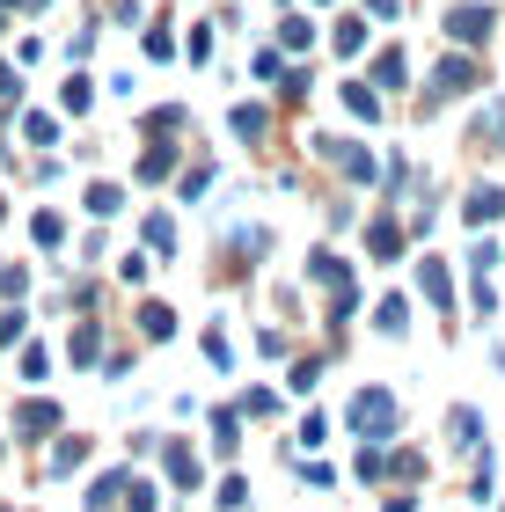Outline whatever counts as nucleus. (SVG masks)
Listing matches in <instances>:
<instances>
[{
  "instance_id": "7",
  "label": "nucleus",
  "mask_w": 505,
  "mask_h": 512,
  "mask_svg": "<svg viewBox=\"0 0 505 512\" xmlns=\"http://www.w3.org/2000/svg\"><path fill=\"white\" fill-rule=\"evenodd\" d=\"M498 213H505V183H476V191L462 198V220H476V227L498 220Z\"/></svg>"
},
{
  "instance_id": "16",
  "label": "nucleus",
  "mask_w": 505,
  "mask_h": 512,
  "mask_svg": "<svg viewBox=\"0 0 505 512\" xmlns=\"http://www.w3.org/2000/svg\"><path fill=\"white\" fill-rule=\"evenodd\" d=\"M344 103H352V110H359L366 125L381 118V96H374V88H366V81H344Z\"/></svg>"
},
{
  "instance_id": "9",
  "label": "nucleus",
  "mask_w": 505,
  "mask_h": 512,
  "mask_svg": "<svg viewBox=\"0 0 505 512\" xmlns=\"http://www.w3.org/2000/svg\"><path fill=\"white\" fill-rule=\"evenodd\" d=\"M374 330H381V337H403V330H410V300H403V293H381Z\"/></svg>"
},
{
  "instance_id": "17",
  "label": "nucleus",
  "mask_w": 505,
  "mask_h": 512,
  "mask_svg": "<svg viewBox=\"0 0 505 512\" xmlns=\"http://www.w3.org/2000/svg\"><path fill=\"white\" fill-rule=\"evenodd\" d=\"M205 366H220V374H227V366H235V344H227V330H220V322H213V330H205Z\"/></svg>"
},
{
  "instance_id": "27",
  "label": "nucleus",
  "mask_w": 505,
  "mask_h": 512,
  "mask_svg": "<svg viewBox=\"0 0 505 512\" xmlns=\"http://www.w3.org/2000/svg\"><path fill=\"white\" fill-rule=\"evenodd\" d=\"M88 447H81V439H59V454H52V476H66V469H74V461H81Z\"/></svg>"
},
{
  "instance_id": "28",
  "label": "nucleus",
  "mask_w": 505,
  "mask_h": 512,
  "mask_svg": "<svg viewBox=\"0 0 505 512\" xmlns=\"http://www.w3.org/2000/svg\"><path fill=\"white\" fill-rule=\"evenodd\" d=\"M44 366H52V352H44V344H30V352H22V374L44 381Z\"/></svg>"
},
{
  "instance_id": "25",
  "label": "nucleus",
  "mask_w": 505,
  "mask_h": 512,
  "mask_svg": "<svg viewBox=\"0 0 505 512\" xmlns=\"http://www.w3.org/2000/svg\"><path fill=\"white\" fill-rule=\"evenodd\" d=\"M169 52H176V37H169V15H162V22L147 30V59H162V66H169Z\"/></svg>"
},
{
  "instance_id": "6",
  "label": "nucleus",
  "mask_w": 505,
  "mask_h": 512,
  "mask_svg": "<svg viewBox=\"0 0 505 512\" xmlns=\"http://www.w3.org/2000/svg\"><path fill=\"white\" fill-rule=\"evenodd\" d=\"M374 88H388V96L410 88V52H403V44H381V52H374Z\"/></svg>"
},
{
  "instance_id": "1",
  "label": "nucleus",
  "mask_w": 505,
  "mask_h": 512,
  "mask_svg": "<svg viewBox=\"0 0 505 512\" xmlns=\"http://www.w3.org/2000/svg\"><path fill=\"white\" fill-rule=\"evenodd\" d=\"M344 425H352L359 439H388V432H403V403L388 388H359L352 410H344Z\"/></svg>"
},
{
  "instance_id": "14",
  "label": "nucleus",
  "mask_w": 505,
  "mask_h": 512,
  "mask_svg": "<svg viewBox=\"0 0 505 512\" xmlns=\"http://www.w3.org/2000/svg\"><path fill=\"white\" fill-rule=\"evenodd\" d=\"M330 161H337V169L352 176V183H366V176H374V161H366V147H352V139H344V147H330Z\"/></svg>"
},
{
  "instance_id": "32",
  "label": "nucleus",
  "mask_w": 505,
  "mask_h": 512,
  "mask_svg": "<svg viewBox=\"0 0 505 512\" xmlns=\"http://www.w3.org/2000/svg\"><path fill=\"white\" fill-rule=\"evenodd\" d=\"M0 213H8V205H0Z\"/></svg>"
},
{
  "instance_id": "21",
  "label": "nucleus",
  "mask_w": 505,
  "mask_h": 512,
  "mask_svg": "<svg viewBox=\"0 0 505 512\" xmlns=\"http://www.w3.org/2000/svg\"><path fill=\"white\" fill-rule=\"evenodd\" d=\"M22 132H30V147H52V139H59V118H44V110H30V118H22Z\"/></svg>"
},
{
  "instance_id": "8",
  "label": "nucleus",
  "mask_w": 505,
  "mask_h": 512,
  "mask_svg": "<svg viewBox=\"0 0 505 512\" xmlns=\"http://www.w3.org/2000/svg\"><path fill=\"white\" fill-rule=\"evenodd\" d=\"M183 125H191V110H183V103H162V110H147V118H140L147 139H176Z\"/></svg>"
},
{
  "instance_id": "10",
  "label": "nucleus",
  "mask_w": 505,
  "mask_h": 512,
  "mask_svg": "<svg viewBox=\"0 0 505 512\" xmlns=\"http://www.w3.org/2000/svg\"><path fill=\"white\" fill-rule=\"evenodd\" d=\"M52 425H59V403H22V410H15V432H22V439H44Z\"/></svg>"
},
{
  "instance_id": "2",
  "label": "nucleus",
  "mask_w": 505,
  "mask_h": 512,
  "mask_svg": "<svg viewBox=\"0 0 505 512\" xmlns=\"http://www.w3.org/2000/svg\"><path fill=\"white\" fill-rule=\"evenodd\" d=\"M484 81V66H476L469 44H447V59L432 66V96H469V88Z\"/></svg>"
},
{
  "instance_id": "19",
  "label": "nucleus",
  "mask_w": 505,
  "mask_h": 512,
  "mask_svg": "<svg viewBox=\"0 0 505 512\" xmlns=\"http://www.w3.org/2000/svg\"><path fill=\"white\" fill-rule=\"evenodd\" d=\"M140 330H147V337H176V315L162 308V300H147V308H140Z\"/></svg>"
},
{
  "instance_id": "30",
  "label": "nucleus",
  "mask_w": 505,
  "mask_h": 512,
  "mask_svg": "<svg viewBox=\"0 0 505 512\" xmlns=\"http://www.w3.org/2000/svg\"><path fill=\"white\" fill-rule=\"evenodd\" d=\"M366 15H381V22H396V15H403V0H366Z\"/></svg>"
},
{
  "instance_id": "11",
  "label": "nucleus",
  "mask_w": 505,
  "mask_h": 512,
  "mask_svg": "<svg viewBox=\"0 0 505 512\" xmlns=\"http://www.w3.org/2000/svg\"><path fill=\"white\" fill-rule=\"evenodd\" d=\"M140 242H147V256H176V220H169V213H147Z\"/></svg>"
},
{
  "instance_id": "3",
  "label": "nucleus",
  "mask_w": 505,
  "mask_h": 512,
  "mask_svg": "<svg viewBox=\"0 0 505 512\" xmlns=\"http://www.w3.org/2000/svg\"><path fill=\"white\" fill-rule=\"evenodd\" d=\"M498 30L491 0H462V8H447V44H484Z\"/></svg>"
},
{
  "instance_id": "15",
  "label": "nucleus",
  "mask_w": 505,
  "mask_h": 512,
  "mask_svg": "<svg viewBox=\"0 0 505 512\" xmlns=\"http://www.w3.org/2000/svg\"><path fill=\"white\" fill-rule=\"evenodd\" d=\"M118 205H125V191H118V183H88V213H96V220H110Z\"/></svg>"
},
{
  "instance_id": "29",
  "label": "nucleus",
  "mask_w": 505,
  "mask_h": 512,
  "mask_svg": "<svg viewBox=\"0 0 505 512\" xmlns=\"http://www.w3.org/2000/svg\"><path fill=\"white\" fill-rule=\"evenodd\" d=\"M88 96H96V88H88V74L66 81V110H88Z\"/></svg>"
},
{
  "instance_id": "22",
  "label": "nucleus",
  "mask_w": 505,
  "mask_h": 512,
  "mask_svg": "<svg viewBox=\"0 0 505 512\" xmlns=\"http://www.w3.org/2000/svg\"><path fill=\"white\" fill-rule=\"evenodd\" d=\"M30 235H37V249H59V235H66V220H59V213H37V220H30Z\"/></svg>"
},
{
  "instance_id": "31",
  "label": "nucleus",
  "mask_w": 505,
  "mask_h": 512,
  "mask_svg": "<svg viewBox=\"0 0 505 512\" xmlns=\"http://www.w3.org/2000/svg\"><path fill=\"white\" fill-rule=\"evenodd\" d=\"M0 103H15V66H0Z\"/></svg>"
},
{
  "instance_id": "4",
  "label": "nucleus",
  "mask_w": 505,
  "mask_h": 512,
  "mask_svg": "<svg viewBox=\"0 0 505 512\" xmlns=\"http://www.w3.org/2000/svg\"><path fill=\"white\" fill-rule=\"evenodd\" d=\"M418 293L454 322V271H447V256H425V264H418Z\"/></svg>"
},
{
  "instance_id": "13",
  "label": "nucleus",
  "mask_w": 505,
  "mask_h": 512,
  "mask_svg": "<svg viewBox=\"0 0 505 512\" xmlns=\"http://www.w3.org/2000/svg\"><path fill=\"white\" fill-rule=\"evenodd\" d=\"M169 169H176V154H169V139H154V147L140 154V183H169Z\"/></svg>"
},
{
  "instance_id": "18",
  "label": "nucleus",
  "mask_w": 505,
  "mask_h": 512,
  "mask_svg": "<svg viewBox=\"0 0 505 512\" xmlns=\"http://www.w3.org/2000/svg\"><path fill=\"white\" fill-rule=\"evenodd\" d=\"M330 44H337V52H344V59H352V52H359V44H366V22H359V15H344V22H337V30H330Z\"/></svg>"
},
{
  "instance_id": "12",
  "label": "nucleus",
  "mask_w": 505,
  "mask_h": 512,
  "mask_svg": "<svg viewBox=\"0 0 505 512\" xmlns=\"http://www.w3.org/2000/svg\"><path fill=\"white\" fill-rule=\"evenodd\" d=\"M447 439H454V447H462V454H476V439H484V425H476V410H469V403H462V410L447 417Z\"/></svg>"
},
{
  "instance_id": "23",
  "label": "nucleus",
  "mask_w": 505,
  "mask_h": 512,
  "mask_svg": "<svg viewBox=\"0 0 505 512\" xmlns=\"http://www.w3.org/2000/svg\"><path fill=\"white\" fill-rule=\"evenodd\" d=\"M264 125H271V118H264L257 103H242V110H235V139H264Z\"/></svg>"
},
{
  "instance_id": "20",
  "label": "nucleus",
  "mask_w": 505,
  "mask_h": 512,
  "mask_svg": "<svg viewBox=\"0 0 505 512\" xmlns=\"http://www.w3.org/2000/svg\"><path fill=\"white\" fill-rule=\"evenodd\" d=\"M96 344H103V330L81 322V330H74V366H96Z\"/></svg>"
},
{
  "instance_id": "5",
  "label": "nucleus",
  "mask_w": 505,
  "mask_h": 512,
  "mask_svg": "<svg viewBox=\"0 0 505 512\" xmlns=\"http://www.w3.org/2000/svg\"><path fill=\"white\" fill-rule=\"evenodd\" d=\"M403 249H410V242H403V220H396V213H374V220H366V256H381V264H396Z\"/></svg>"
},
{
  "instance_id": "24",
  "label": "nucleus",
  "mask_w": 505,
  "mask_h": 512,
  "mask_svg": "<svg viewBox=\"0 0 505 512\" xmlns=\"http://www.w3.org/2000/svg\"><path fill=\"white\" fill-rule=\"evenodd\" d=\"M308 37H315V30H308V22H301V15H286V22H279V52H301V44H308Z\"/></svg>"
},
{
  "instance_id": "26",
  "label": "nucleus",
  "mask_w": 505,
  "mask_h": 512,
  "mask_svg": "<svg viewBox=\"0 0 505 512\" xmlns=\"http://www.w3.org/2000/svg\"><path fill=\"white\" fill-rule=\"evenodd\" d=\"M242 410H249V417H271V410H279V395H271V388H249Z\"/></svg>"
}]
</instances>
